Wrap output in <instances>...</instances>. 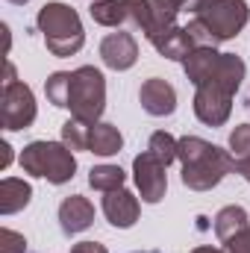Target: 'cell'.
Returning <instances> with one entry per match:
<instances>
[{
  "label": "cell",
  "mask_w": 250,
  "mask_h": 253,
  "mask_svg": "<svg viewBox=\"0 0 250 253\" xmlns=\"http://www.w3.org/2000/svg\"><path fill=\"white\" fill-rule=\"evenodd\" d=\"M0 150H3V153H0V168H9V162H12V147L3 141V144H0Z\"/></svg>",
  "instance_id": "cell-30"
},
{
  "label": "cell",
  "mask_w": 250,
  "mask_h": 253,
  "mask_svg": "<svg viewBox=\"0 0 250 253\" xmlns=\"http://www.w3.org/2000/svg\"><path fill=\"white\" fill-rule=\"evenodd\" d=\"M21 168L33 177H42L53 186H62L74 177L77 159L65 141H30L21 153Z\"/></svg>",
  "instance_id": "cell-4"
},
{
  "label": "cell",
  "mask_w": 250,
  "mask_h": 253,
  "mask_svg": "<svg viewBox=\"0 0 250 253\" xmlns=\"http://www.w3.org/2000/svg\"><path fill=\"white\" fill-rule=\"evenodd\" d=\"M150 44L156 47L159 56H165V59H180V62L194 50V42H191V36H188L186 27H171V30L153 36Z\"/></svg>",
  "instance_id": "cell-14"
},
{
  "label": "cell",
  "mask_w": 250,
  "mask_h": 253,
  "mask_svg": "<svg viewBox=\"0 0 250 253\" xmlns=\"http://www.w3.org/2000/svg\"><path fill=\"white\" fill-rule=\"evenodd\" d=\"M91 3H94V0H91Z\"/></svg>",
  "instance_id": "cell-36"
},
{
  "label": "cell",
  "mask_w": 250,
  "mask_h": 253,
  "mask_svg": "<svg viewBox=\"0 0 250 253\" xmlns=\"http://www.w3.org/2000/svg\"><path fill=\"white\" fill-rule=\"evenodd\" d=\"M0 118H3V129L15 132V129H27V126L36 121V97H33V88L24 85V83H12V85H3V94H0Z\"/></svg>",
  "instance_id": "cell-8"
},
{
  "label": "cell",
  "mask_w": 250,
  "mask_h": 253,
  "mask_svg": "<svg viewBox=\"0 0 250 253\" xmlns=\"http://www.w3.org/2000/svg\"><path fill=\"white\" fill-rule=\"evenodd\" d=\"M138 253H159V251H138Z\"/></svg>",
  "instance_id": "cell-35"
},
{
  "label": "cell",
  "mask_w": 250,
  "mask_h": 253,
  "mask_svg": "<svg viewBox=\"0 0 250 253\" xmlns=\"http://www.w3.org/2000/svg\"><path fill=\"white\" fill-rule=\"evenodd\" d=\"M230 153L236 159H250V124H239L230 132Z\"/></svg>",
  "instance_id": "cell-24"
},
{
  "label": "cell",
  "mask_w": 250,
  "mask_h": 253,
  "mask_svg": "<svg viewBox=\"0 0 250 253\" xmlns=\"http://www.w3.org/2000/svg\"><path fill=\"white\" fill-rule=\"evenodd\" d=\"M124 6H126V21L132 27H138L147 42L153 36L177 27L180 9H177L174 0H124Z\"/></svg>",
  "instance_id": "cell-7"
},
{
  "label": "cell",
  "mask_w": 250,
  "mask_h": 253,
  "mask_svg": "<svg viewBox=\"0 0 250 253\" xmlns=\"http://www.w3.org/2000/svg\"><path fill=\"white\" fill-rule=\"evenodd\" d=\"M68 91H71V74H68V71H56V74L47 77L44 94H47V100H50L53 106L68 109Z\"/></svg>",
  "instance_id": "cell-21"
},
{
  "label": "cell",
  "mask_w": 250,
  "mask_h": 253,
  "mask_svg": "<svg viewBox=\"0 0 250 253\" xmlns=\"http://www.w3.org/2000/svg\"><path fill=\"white\" fill-rule=\"evenodd\" d=\"M147 150L168 168L174 159H177V138L171 135V132H165V129H159V132H153L150 135V144H147Z\"/></svg>",
  "instance_id": "cell-22"
},
{
  "label": "cell",
  "mask_w": 250,
  "mask_h": 253,
  "mask_svg": "<svg viewBox=\"0 0 250 253\" xmlns=\"http://www.w3.org/2000/svg\"><path fill=\"white\" fill-rule=\"evenodd\" d=\"M236 171L250 183V159H236Z\"/></svg>",
  "instance_id": "cell-31"
},
{
  "label": "cell",
  "mask_w": 250,
  "mask_h": 253,
  "mask_svg": "<svg viewBox=\"0 0 250 253\" xmlns=\"http://www.w3.org/2000/svg\"><path fill=\"white\" fill-rule=\"evenodd\" d=\"M197 18L209 27L215 42H230L245 30L250 9L245 0H206V6L197 12Z\"/></svg>",
  "instance_id": "cell-6"
},
{
  "label": "cell",
  "mask_w": 250,
  "mask_h": 253,
  "mask_svg": "<svg viewBox=\"0 0 250 253\" xmlns=\"http://www.w3.org/2000/svg\"><path fill=\"white\" fill-rule=\"evenodd\" d=\"M177 159L183 162V183L191 191L215 189L230 171H236V156L224 147H215L197 135L177 141Z\"/></svg>",
  "instance_id": "cell-2"
},
{
  "label": "cell",
  "mask_w": 250,
  "mask_h": 253,
  "mask_svg": "<svg viewBox=\"0 0 250 253\" xmlns=\"http://www.w3.org/2000/svg\"><path fill=\"white\" fill-rule=\"evenodd\" d=\"M138 212H141V206H138V200H135L132 191H126V189L106 191V197H103V215L109 218L112 227H118V230L132 227L138 221Z\"/></svg>",
  "instance_id": "cell-12"
},
{
  "label": "cell",
  "mask_w": 250,
  "mask_h": 253,
  "mask_svg": "<svg viewBox=\"0 0 250 253\" xmlns=\"http://www.w3.org/2000/svg\"><path fill=\"white\" fill-rule=\"evenodd\" d=\"M0 253H27V239L15 230H0Z\"/></svg>",
  "instance_id": "cell-26"
},
{
  "label": "cell",
  "mask_w": 250,
  "mask_h": 253,
  "mask_svg": "<svg viewBox=\"0 0 250 253\" xmlns=\"http://www.w3.org/2000/svg\"><path fill=\"white\" fill-rule=\"evenodd\" d=\"M132 174H135V186L141 191V200L144 203H159L168 191V174H165V165L150 153H138L132 159Z\"/></svg>",
  "instance_id": "cell-9"
},
{
  "label": "cell",
  "mask_w": 250,
  "mask_h": 253,
  "mask_svg": "<svg viewBox=\"0 0 250 253\" xmlns=\"http://www.w3.org/2000/svg\"><path fill=\"white\" fill-rule=\"evenodd\" d=\"M88 12H91L94 24H100V27H121L126 21L124 0H94Z\"/></svg>",
  "instance_id": "cell-19"
},
{
  "label": "cell",
  "mask_w": 250,
  "mask_h": 253,
  "mask_svg": "<svg viewBox=\"0 0 250 253\" xmlns=\"http://www.w3.org/2000/svg\"><path fill=\"white\" fill-rule=\"evenodd\" d=\"M121 147H124V135L118 132L115 124L97 121V124L88 126V150L91 153H97V156H115Z\"/></svg>",
  "instance_id": "cell-15"
},
{
  "label": "cell",
  "mask_w": 250,
  "mask_h": 253,
  "mask_svg": "<svg viewBox=\"0 0 250 253\" xmlns=\"http://www.w3.org/2000/svg\"><path fill=\"white\" fill-rule=\"evenodd\" d=\"M9 3H15V6H24V3H30V0H9Z\"/></svg>",
  "instance_id": "cell-34"
},
{
  "label": "cell",
  "mask_w": 250,
  "mask_h": 253,
  "mask_svg": "<svg viewBox=\"0 0 250 253\" xmlns=\"http://www.w3.org/2000/svg\"><path fill=\"white\" fill-rule=\"evenodd\" d=\"M71 253H109V251L103 245H97V242H77L71 248Z\"/></svg>",
  "instance_id": "cell-28"
},
{
  "label": "cell",
  "mask_w": 250,
  "mask_h": 253,
  "mask_svg": "<svg viewBox=\"0 0 250 253\" xmlns=\"http://www.w3.org/2000/svg\"><path fill=\"white\" fill-rule=\"evenodd\" d=\"M12 83H18V80H15V65L6 62V80H3V85H12Z\"/></svg>",
  "instance_id": "cell-32"
},
{
  "label": "cell",
  "mask_w": 250,
  "mask_h": 253,
  "mask_svg": "<svg viewBox=\"0 0 250 253\" xmlns=\"http://www.w3.org/2000/svg\"><path fill=\"white\" fill-rule=\"evenodd\" d=\"M245 80V62L236 53H221L215 71L197 85L194 91V115L206 126L227 124L233 112V94Z\"/></svg>",
  "instance_id": "cell-1"
},
{
  "label": "cell",
  "mask_w": 250,
  "mask_h": 253,
  "mask_svg": "<svg viewBox=\"0 0 250 253\" xmlns=\"http://www.w3.org/2000/svg\"><path fill=\"white\" fill-rule=\"evenodd\" d=\"M227 245V253H250V227L248 230H242V233H236L230 242H224Z\"/></svg>",
  "instance_id": "cell-27"
},
{
  "label": "cell",
  "mask_w": 250,
  "mask_h": 253,
  "mask_svg": "<svg viewBox=\"0 0 250 253\" xmlns=\"http://www.w3.org/2000/svg\"><path fill=\"white\" fill-rule=\"evenodd\" d=\"M100 59L106 68H112V71H129L135 59H138V44H135V39L124 33V30H118V33H109L103 42H100Z\"/></svg>",
  "instance_id": "cell-11"
},
{
  "label": "cell",
  "mask_w": 250,
  "mask_h": 253,
  "mask_svg": "<svg viewBox=\"0 0 250 253\" xmlns=\"http://www.w3.org/2000/svg\"><path fill=\"white\" fill-rule=\"evenodd\" d=\"M94 224V206L83 194H71L59 203V227L65 236H77Z\"/></svg>",
  "instance_id": "cell-13"
},
{
  "label": "cell",
  "mask_w": 250,
  "mask_h": 253,
  "mask_svg": "<svg viewBox=\"0 0 250 253\" xmlns=\"http://www.w3.org/2000/svg\"><path fill=\"white\" fill-rule=\"evenodd\" d=\"M218 59H221V53H218L215 47H194L186 59H183V71H186V77L194 85H200V83L215 71Z\"/></svg>",
  "instance_id": "cell-17"
},
{
  "label": "cell",
  "mask_w": 250,
  "mask_h": 253,
  "mask_svg": "<svg viewBox=\"0 0 250 253\" xmlns=\"http://www.w3.org/2000/svg\"><path fill=\"white\" fill-rule=\"evenodd\" d=\"M124 180L126 174L118 168V165H97L88 171V186L97 191H115V189H124Z\"/></svg>",
  "instance_id": "cell-20"
},
{
  "label": "cell",
  "mask_w": 250,
  "mask_h": 253,
  "mask_svg": "<svg viewBox=\"0 0 250 253\" xmlns=\"http://www.w3.org/2000/svg\"><path fill=\"white\" fill-rule=\"evenodd\" d=\"M186 30H188V36H191V42H194V47H215V44H218L215 36L209 33V27H206L197 15H194V21L188 24Z\"/></svg>",
  "instance_id": "cell-25"
},
{
  "label": "cell",
  "mask_w": 250,
  "mask_h": 253,
  "mask_svg": "<svg viewBox=\"0 0 250 253\" xmlns=\"http://www.w3.org/2000/svg\"><path fill=\"white\" fill-rule=\"evenodd\" d=\"M191 253H227V251H218V248H194Z\"/></svg>",
  "instance_id": "cell-33"
},
{
  "label": "cell",
  "mask_w": 250,
  "mask_h": 253,
  "mask_svg": "<svg viewBox=\"0 0 250 253\" xmlns=\"http://www.w3.org/2000/svg\"><path fill=\"white\" fill-rule=\"evenodd\" d=\"M174 3H177V9H180V12H194V15L206 6V0H174Z\"/></svg>",
  "instance_id": "cell-29"
},
{
  "label": "cell",
  "mask_w": 250,
  "mask_h": 253,
  "mask_svg": "<svg viewBox=\"0 0 250 253\" xmlns=\"http://www.w3.org/2000/svg\"><path fill=\"white\" fill-rule=\"evenodd\" d=\"M250 221H248V212L242 206H224L218 215H215V236L221 242H230L236 233L248 230Z\"/></svg>",
  "instance_id": "cell-18"
},
{
  "label": "cell",
  "mask_w": 250,
  "mask_h": 253,
  "mask_svg": "<svg viewBox=\"0 0 250 253\" xmlns=\"http://www.w3.org/2000/svg\"><path fill=\"white\" fill-rule=\"evenodd\" d=\"M30 197H33L30 183L15 180V177H6L0 183V212L3 215H15V212H21V209L30 206Z\"/></svg>",
  "instance_id": "cell-16"
},
{
  "label": "cell",
  "mask_w": 250,
  "mask_h": 253,
  "mask_svg": "<svg viewBox=\"0 0 250 253\" xmlns=\"http://www.w3.org/2000/svg\"><path fill=\"white\" fill-rule=\"evenodd\" d=\"M42 36H44V44L53 56H74L83 44H85V33H83V21L77 15L74 6L68 3H44L39 9V18H36Z\"/></svg>",
  "instance_id": "cell-3"
},
{
  "label": "cell",
  "mask_w": 250,
  "mask_h": 253,
  "mask_svg": "<svg viewBox=\"0 0 250 253\" xmlns=\"http://www.w3.org/2000/svg\"><path fill=\"white\" fill-rule=\"evenodd\" d=\"M71 118L85 124H97L106 109V80L94 65H83L71 71V91H68Z\"/></svg>",
  "instance_id": "cell-5"
},
{
  "label": "cell",
  "mask_w": 250,
  "mask_h": 253,
  "mask_svg": "<svg viewBox=\"0 0 250 253\" xmlns=\"http://www.w3.org/2000/svg\"><path fill=\"white\" fill-rule=\"evenodd\" d=\"M138 103H141V109H144L147 115L165 118V115H171V112L177 109V91H174V85H171L168 80L150 77V80H144L141 88H138Z\"/></svg>",
  "instance_id": "cell-10"
},
{
  "label": "cell",
  "mask_w": 250,
  "mask_h": 253,
  "mask_svg": "<svg viewBox=\"0 0 250 253\" xmlns=\"http://www.w3.org/2000/svg\"><path fill=\"white\" fill-rule=\"evenodd\" d=\"M88 126L80 118H68L62 124V141L71 150H88Z\"/></svg>",
  "instance_id": "cell-23"
}]
</instances>
